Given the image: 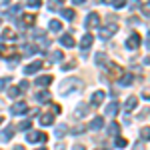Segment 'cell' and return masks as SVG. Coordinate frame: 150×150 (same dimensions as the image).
<instances>
[{
  "label": "cell",
  "mask_w": 150,
  "mask_h": 150,
  "mask_svg": "<svg viewBox=\"0 0 150 150\" xmlns=\"http://www.w3.org/2000/svg\"><path fill=\"white\" fill-rule=\"evenodd\" d=\"M14 150H26L24 146H14Z\"/></svg>",
  "instance_id": "cell-45"
},
{
  "label": "cell",
  "mask_w": 150,
  "mask_h": 150,
  "mask_svg": "<svg viewBox=\"0 0 150 150\" xmlns=\"http://www.w3.org/2000/svg\"><path fill=\"white\" fill-rule=\"evenodd\" d=\"M98 150H104V148H98Z\"/></svg>",
  "instance_id": "cell-49"
},
{
  "label": "cell",
  "mask_w": 150,
  "mask_h": 150,
  "mask_svg": "<svg viewBox=\"0 0 150 150\" xmlns=\"http://www.w3.org/2000/svg\"><path fill=\"white\" fill-rule=\"evenodd\" d=\"M48 28H50L52 32H60V30H62V22H60V20H50Z\"/></svg>",
  "instance_id": "cell-21"
},
{
  "label": "cell",
  "mask_w": 150,
  "mask_h": 150,
  "mask_svg": "<svg viewBox=\"0 0 150 150\" xmlns=\"http://www.w3.org/2000/svg\"><path fill=\"white\" fill-rule=\"evenodd\" d=\"M26 140L28 142H46L48 136L44 132H30V134H26Z\"/></svg>",
  "instance_id": "cell-2"
},
{
  "label": "cell",
  "mask_w": 150,
  "mask_h": 150,
  "mask_svg": "<svg viewBox=\"0 0 150 150\" xmlns=\"http://www.w3.org/2000/svg\"><path fill=\"white\" fill-rule=\"evenodd\" d=\"M142 12H144L146 16H150V2H146V4H142Z\"/></svg>",
  "instance_id": "cell-34"
},
{
  "label": "cell",
  "mask_w": 150,
  "mask_h": 150,
  "mask_svg": "<svg viewBox=\"0 0 150 150\" xmlns=\"http://www.w3.org/2000/svg\"><path fill=\"white\" fill-rule=\"evenodd\" d=\"M78 84H80V80H78V78H70V80H66L64 84H62V86H64V88H62V94H66L68 90H72V88H76Z\"/></svg>",
  "instance_id": "cell-7"
},
{
  "label": "cell",
  "mask_w": 150,
  "mask_h": 150,
  "mask_svg": "<svg viewBox=\"0 0 150 150\" xmlns=\"http://www.w3.org/2000/svg\"><path fill=\"white\" fill-rule=\"evenodd\" d=\"M2 38L14 40V38H16V34H14V30H10V28H4V30H2Z\"/></svg>",
  "instance_id": "cell-24"
},
{
  "label": "cell",
  "mask_w": 150,
  "mask_h": 150,
  "mask_svg": "<svg viewBox=\"0 0 150 150\" xmlns=\"http://www.w3.org/2000/svg\"><path fill=\"white\" fill-rule=\"evenodd\" d=\"M32 36H34V38H36V36H40V38H42V36H44V30H40V28H36L34 32H32Z\"/></svg>",
  "instance_id": "cell-38"
},
{
  "label": "cell",
  "mask_w": 150,
  "mask_h": 150,
  "mask_svg": "<svg viewBox=\"0 0 150 150\" xmlns=\"http://www.w3.org/2000/svg\"><path fill=\"white\" fill-rule=\"evenodd\" d=\"M118 108H120V106H118V102H110L108 104V106H106V110H104V112H106V116H114L116 112H118Z\"/></svg>",
  "instance_id": "cell-14"
},
{
  "label": "cell",
  "mask_w": 150,
  "mask_h": 150,
  "mask_svg": "<svg viewBox=\"0 0 150 150\" xmlns=\"http://www.w3.org/2000/svg\"><path fill=\"white\" fill-rule=\"evenodd\" d=\"M140 46V34H130L128 36V40H126V48H130V50H136V48Z\"/></svg>",
  "instance_id": "cell-3"
},
{
  "label": "cell",
  "mask_w": 150,
  "mask_h": 150,
  "mask_svg": "<svg viewBox=\"0 0 150 150\" xmlns=\"http://www.w3.org/2000/svg\"><path fill=\"white\" fill-rule=\"evenodd\" d=\"M104 96H106V94H104L102 90H96V92L92 94V104H94V106H98V104L104 100Z\"/></svg>",
  "instance_id": "cell-17"
},
{
  "label": "cell",
  "mask_w": 150,
  "mask_h": 150,
  "mask_svg": "<svg viewBox=\"0 0 150 150\" xmlns=\"http://www.w3.org/2000/svg\"><path fill=\"white\" fill-rule=\"evenodd\" d=\"M8 96H12V98H16V96H20V88H18V86H12L10 90H8Z\"/></svg>",
  "instance_id": "cell-28"
},
{
  "label": "cell",
  "mask_w": 150,
  "mask_h": 150,
  "mask_svg": "<svg viewBox=\"0 0 150 150\" xmlns=\"http://www.w3.org/2000/svg\"><path fill=\"white\" fill-rule=\"evenodd\" d=\"M66 132H68V126H66V124H60V126H56V130H54V134H56L58 138H62Z\"/></svg>",
  "instance_id": "cell-23"
},
{
  "label": "cell",
  "mask_w": 150,
  "mask_h": 150,
  "mask_svg": "<svg viewBox=\"0 0 150 150\" xmlns=\"http://www.w3.org/2000/svg\"><path fill=\"white\" fill-rule=\"evenodd\" d=\"M140 136H142V140H150V126L142 128V132H140Z\"/></svg>",
  "instance_id": "cell-29"
},
{
  "label": "cell",
  "mask_w": 150,
  "mask_h": 150,
  "mask_svg": "<svg viewBox=\"0 0 150 150\" xmlns=\"http://www.w3.org/2000/svg\"><path fill=\"white\" fill-rule=\"evenodd\" d=\"M38 150H48V148H38Z\"/></svg>",
  "instance_id": "cell-47"
},
{
  "label": "cell",
  "mask_w": 150,
  "mask_h": 150,
  "mask_svg": "<svg viewBox=\"0 0 150 150\" xmlns=\"http://www.w3.org/2000/svg\"><path fill=\"white\" fill-rule=\"evenodd\" d=\"M34 22H36L34 14H24V16H22V26H32Z\"/></svg>",
  "instance_id": "cell-20"
},
{
  "label": "cell",
  "mask_w": 150,
  "mask_h": 150,
  "mask_svg": "<svg viewBox=\"0 0 150 150\" xmlns=\"http://www.w3.org/2000/svg\"><path fill=\"white\" fill-rule=\"evenodd\" d=\"M62 16H64L66 20H72V18H74V10H70V8H64V10H62Z\"/></svg>",
  "instance_id": "cell-27"
},
{
  "label": "cell",
  "mask_w": 150,
  "mask_h": 150,
  "mask_svg": "<svg viewBox=\"0 0 150 150\" xmlns=\"http://www.w3.org/2000/svg\"><path fill=\"white\" fill-rule=\"evenodd\" d=\"M116 30H118V26H116L114 22H110L108 26H102V28H98V34H100V38L108 40V38H110V36L116 32Z\"/></svg>",
  "instance_id": "cell-1"
},
{
  "label": "cell",
  "mask_w": 150,
  "mask_h": 150,
  "mask_svg": "<svg viewBox=\"0 0 150 150\" xmlns=\"http://www.w3.org/2000/svg\"><path fill=\"white\" fill-rule=\"evenodd\" d=\"M8 82H10V78H0V90H4Z\"/></svg>",
  "instance_id": "cell-36"
},
{
  "label": "cell",
  "mask_w": 150,
  "mask_h": 150,
  "mask_svg": "<svg viewBox=\"0 0 150 150\" xmlns=\"http://www.w3.org/2000/svg\"><path fill=\"white\" fill-rule=\"evenodd\" d=\"M134 150H142V144H136V146H134Z\"/></svg>",
  "instance_id": "cell-44"
},
{
  "label": "cell",
  "mask_w": 150,
  "mask_h": 150,
  "mask_svg": "<svg viewBox=\"0 0 150 150\" xmlns=\"http://www.w3.org/2000/svg\"><path fill=\"white\" fill-rule=\"evenodd\" d=\"M88 112H90V106H86V104H80V106L76 108L74 116H76V118H82V116H86Z\"/></svg>",
  "instance_id": "cell-13"
},
{
  "label": "cell",
  "mask_w": 150,
  "mask_h": 150,
  "mask_svg": "<svg viewBox=\"0 0 150 150\" xmlns=\"http://www.w3.org/2000/svg\"><path fill=\"white\" fill-rule=\"evenodd\" d=\"M112 4H114V8H122L126 4V0H112Z\"/></svg>",
  "instance_id": "cell-32"
},
{
  "label": "cell",
  "mask_w": 150,
  "mask_h": 150,
  "mask_svg": "<svg viewBox=\"0 0 150 150\" xmlns=\"http://www.w3.org/2000/svg\"><path fill=\"white\" fill-rule=\"evenodd\" d=\"M40 68H42V62H40V60H36V62L28 64V66L24 68V74H34L36 70H40Z\"/></svg>",
  "instance_id": "cell-8"
},
{
  "label": "cell",
  "mask_w": 150,
  "mask_h": 150,
  "mask_svg": "<svg viewBox=\"0 0 150 150\" xmlns=\"http://www.w3.org/2000/svg\"><path fill=\"white\" fill-rule=\"evenodd\" d=\"M72 150H86V148H84L82 144H74V148H72Z\"/></svg>",
  "instance_id": "cell-42"
},
{
  "label": "cell",
  "mask_w": 150,
  "mask_h": 150,
  "mask_svg": "<svg viewBox=\"0 0 150 150\" xmlns=\"http://www.w3.org/2000/svg\"><path fill=\"white\" fill-rule=\"evenodd\" d=\"M140 4H138V0H132V4H130V10H136Z\"/></svg>",
  "instance_id": "cell-41"
},
{
  "label": "cell",
  "mask_w": 150,
  "mask_h": 150,
  "mask_svg": "<svg viewBox=\"0 0 150 150\" xmlns=\"http://www.w3.org/2000/svg\"><path fill=\"white\" fill-rule=\"evenodd\" d=\"M60 2H64V0H60Z\"/></svg>",
  "instance_id": "cell-50"
},
{
  "label": "cell",
  "mask_w": 150,
  "mask_h": 150,
  "mask_svg": "<svg viewBox=\"0 0 150 150\" xmlns=\"http://www.w3.org/2000/svg\"><path fill=\"white\" fill-rule=\"evenodd\" d=\"M136 106H138V98H136V96H130V98L126 100V104H124L126 112H130V110H134Z\"/></svg>",
  "instance_id": "cell-12"
},
{
  "label": "cell",
  "mask_w": 150,
  "mask_h": 150,
  "mask_svg": "<svg viewBox=\"0 0 150 150\" xmlns=\"http://www.w3.org/2000/svg\"><path fill=\"white\" fill-rule=\"evenodd\" d=\"M98 22H100V16H98L96 12H90L88 18H86V28H96Z\"/></svg>",
  "instance_id": "cell-4"
},
{
  "label": "cell",
  "mask_w": 150,
  "mask_h": 150,
  "mask_svg": "<svg viewBox=\"0 0 150 150\" xmlns=\"http://www.w3.org/2000/svg\"><path fill=\"white\" fill-rule=\"evenodd\" d=\"M132 80H134V76H132L130 72H126V74L120 76V82H118V84H120V86H128V84H132Z\"/></svg>",
  "instance_id": "cell-16"
},
{
  "label": "cell",
  "mask_w": 150,
  "mask_h": 150,
  "mask_svg": "<svg viewBox=\"0 0 150 150\" xmlns=\"http://www.w3.org/2000/svg\"><path fill=\"white\" fill-rule=\"evenodd\" d=\"M40 4H42V0H28V6L30 8H38Z\"/></svg>",
  "instance_id": "cell-31"
},
{
  "label": "cell",
  "mask_w": 150,
  "mask_h": 150,
  "mask_svg": "<svg viewBox=\"0 0 150 150\" xmlns=\"http://www.w3.org/2000/svg\"><path fill=\"white\" fill-rule=\"evenodd\" d=\"M60 44H62V46H66V48H74V46H76L74 38H72L70 34H64V36H62V38H60Z\"/></svg>",
  "instance_id": "cell-9"
},
{
  "label": "cell",
  "mask_w": 150,
  "mask_h": 150,
  "mask_svg": "<svg viewBox=\"0 0 150 150\" xmlns=\"http://www.w3.org/2000/svg\"><path fill=\"white\" fill-rule=\"evenodd\" d=\"M72 132H74V134H80V132H84V126H76V128H72Z\"/></svg>",
  "instance_id": "cell-40"
},
{
  "label": "cell",
  "mask_w": 150,
  "mask_h": 150,
  "mask_svg": "<svg viewBox=\"0 0 150 150\" xmlns=\"http://www.w3.org/2000/svg\"><path fill=\"white\" fill-rule=\"evenodd\" d=\"M48 8H50V10H58V4L54 0H50V2H48Z\"/></svg>",
  "instance_id": "cell-39"
},
{
  "label": "cell",
  "mask_w": 150,
  "mask_h": 150,
  "mask_svg": "<svg viewBox=\"0 0 150 150\" xmlns=\"http://www.w3.org/2000/svg\"><path fill=\"white\" fill-rule=\"evenodd\" d=\"M10 112H12V114H22V112H26V104H24V102H16V104H12Z\"/></svg>",
  "instance_id": "cell-11"
},
{
  "label": "cell",
  "mask_w": 150,
  "mask_h": 150,
  "mask_svg": "<svg viewBox=\"0 0 150 150\" xmlns=\"http://www.w3.org/2000/svg\"><path fill=\"white\" fill-rule=\"evenodd\" d=\"M4 58H10V56H14V54H18V50L14 46H6V48H2V52H0Z\"/></svg>",
  "instance_id": "cell-18"
},
{
  "label": "cell",
  "mask_w": 150,
  "mask_h": 150,
  "mask_svg": "<svg viewBox=\"0 0 150 150\" xmlns=\"http://www.w3.org/2000/svg\"><path fill=\"white\" fill-rule=\"evenodd\" d=\"M0 122H2V116H0Z\"/></svg>",
  "instance_id": "cell-48"
},
{
  "label": "cell",
  "mask_w": 150,
  "mask_h": 150,
  "mask_svg": "<svg viewBox=\"0 0 150 150\" xmlns=\"http://www.w3.org/2000/svg\"><path fill=\"white\" fill-rule=\"evenodd\" d=\"M12 136H14V126H6L0 134V142H8V140H12Z\"/></svg>",
  "instance_id": "cell-5"
},
{
  "label": "cell",
  "mask_w": 150,
  "mask_h": 150,
  "mask_svg": "<svg viewBox=\"0 0 150 150\" xmlns=\"http://www.w3.org/2000/svg\"><path fill=\"white\" fill-rule=\"evenodd\" d=\"M50 60H52V62H60V60H62V52H60V50H54V52L50 54Z\"/></svg>",
  "instance_id": "cell-26"
},
{
  "label": "cell",
  "mask_w": 150,
  "mask_h": 150,
  "mask_svg": "<svg viewBox=\"0 0 150 150\" xmlns=\"http://www.w3.org/2000/svg\"><path fill=\"white\" fill-rule=\"evenodd\" d=\"M116 146L124 148V146H126V138H116Z\"/></svg>",
  "instance_id": "cell-35"
},
{
  "label": "cell",
  "mask_w": 150,
  "mask_h": 150,
  "mask_svg": "<svg viewBox=\"0 0 150 150\" xmlns=\"http://www.w3.org/2000/svg\"><path fill=\"white\" fill-rule=\"evenodd\" d=\"M102 126H104V120L100 118V116H96V118H94L92 122L88 124V128H90V130H100Z\"/></svg>",
  "instance_id": "cell-15"
},
{
  "label": "cell",
  "mask_w": 150,
  "mask_h": 150,
  "mask_svg": "<svg viewBox=\"0 0 150 150\" xmlns=\"http://www.w3.org/2000/svg\"><path fill=\"white\" fill-rule=\"evenodd\" d=\"M96 62H98V64H102V62H106V56L98 52V54H96Z\"/></svg>",
  "instance_id": "cell-37"
},
{
  "label": "cell",
  "mask_w": 150,
  "mask_h": 150,
  "mask_svg": "<svg viewBox=\"0 0 150 150\" xmlns=\"http://www.w3.org/2000/svg\"><path fill=\"white\" fill-rule=\"evenodd\" d=\"M50 98V92H38L36 94V100H48Z\"/></svg>",
  "instance_id": "cell-30"
},
{
  "label": "cell",
  "mask_w": 150,
  "mask_h": 150,
  "mask_svg": "<svg viewBox=\"0 0 150 150\" xmlns=\"http://www.w3.org/2000/svg\"><path fill=\"white\" fill-rule=\"evenodd\" d=\"M146 46L150 48V34H148V38H146Z\"/></svg>",
  "instance_id": "cell-46"
},
{
  "label": "cell",
  "mask_w": 150,
  "mask_h": 150,
  "mask_svg": "<svg viewBox=\"0 0 150 150\" xmlns=\"http://www.w3.org/2000/svg\"><path fill=\"white\" fill-rule=\"evenodd\" d=\"M92 40H94L92 34H84V36H82V40H80V48H82V50H88V48L92 46Z\"/></svg>",
  "instance_id": "cell-10"
},
{
  "label": "cell",
  "mask_w": 150,
  "mask_h": 150,
  "mask_svg": "<svg viewBox=\"0 0 150 150\" xmlns=\"http://www.w3.org/2000/svg\"><path fill=\"white\" fill-rule=\"evenodd\" d=\"M30 124H32L30 120H24V122H20V130H28V128H30Z\"/></svg>",
  "instance_id": "cell-33"
},
{
  "label": "cell",
  "mask_w": 150,
  "mask_h": 150,
  "mask_svg": "<svg viewBox=\"0 0 150 150\" xmlns=\"http://www.w3.org/2000/svg\"><path fill=\"white\" fill-rule=\"evenodd\" d=\"M124 72H122V68L120 66H116V64H108V76L110 78H118V76H122Z\"/></svg>",
  "instance_id": "cell-6"
},
{
  "label": "cell",
  "mask_w": 150,
  "mask_h": 150,
  "mask_svg": "<svg viewBox=\"0 0 150 150\" xmlns=\"http://www.w3.org/2000/svg\"><path fill=\"white\" fill-rule=\"evenodd\" d=\"M72 2H74V4H76V6H78V4H84V2H86V0H72Z\"/></svg>",
  "instance_id": "cell-43"
},
{
  "label": "cell",
  "mask_w": 150,
  "mask_h": 150,
  "mask_svg": "<svg viewBox=\"0 0 150 150\" xmlns=\"http://www.w3.org/2000/svg\"><path fill=\"white\" fill-rule=\"evenodd\" d=\"M46 84H52V76H40V78H36V86H46Z\"/></svg>",
  "instance_id": "cell-22"
},
{
  "label": "cell",
  "mask_w": 150,
  "mask_h": 150,
  "mask_svg": "<svg viewBox=\"0 0 150 150\" xmlns=\"http://www.w3.org/2000/svg\"><path fill=\"white\" fill-rule=\"evenodd\" d=\"M120 132V126L116 124V122H110V126H108V134H112V136H116Z\"/></svg>",
  "instance_id": "cell-25"
},
{
  "label": "cell",
  "mask_w": 150,
  "mask_h": 150,
  "mask_svg": "<svg viewBox=\"0 0 150 150\" xmlns=\"http://www.w3.org/2000/svg\"><path fill=\"white\" fill-rule=\"evenodd\" d=\"M52 122H54V116L50 114V112H46V114H42V118H40V124H42V126H50Z\"/></svg>",
  "instance_id": "cell-19"
}]
</instances>
